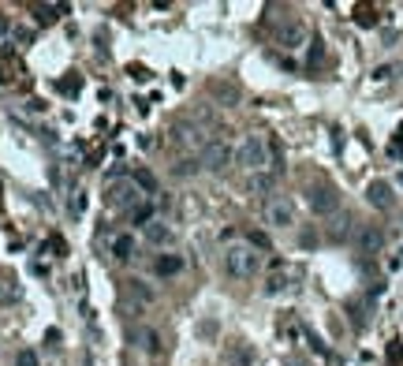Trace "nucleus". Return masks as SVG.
Segmentation results:
<instances>
[{
    "label": "nucleus",
    "mask_w": 403,
    "mask_h": 366,
    "mask_svg": "<svg viewBox=\"0 0 403 366\" xmlns=\"http://www.w3.org/2000/svg\"><path fill=\"white\" fill-rule=\"evenodd\" d=\"M258 266H262V254L254 251V247H246V243L228 247V254H224V269H228V277H235V280H251L254 273H258Z\"/></svg>",
    "instance_id": "1"
},
{
    "label": "nucleus",
    "mask_w": 403,
    "mask_h": 366,
    "mask_svg": "<svg viewBox=\"0 0 403 366\" xmlns=\"http://www.w3.org/2000/svg\"><path fill=\"white\" fill-rule=\"evenodd\" d=\"M235 165H243L246 172H262V168L269 165V142H265L262 135H246L235 150Z\"/></svg>",
    "instance_id": "2"
},
{
    "label": "nucleus",
    "mask_w": 403,
    "mask_h": 366,
    "mask_svg": "<svg viewBox=\"0 0 403 366\" xmlns=\"http://www.w3.org/2000/svg\"><path fill=\"white\" fill-rule=\"evenodd\" d=\"M105 198L113 209H131L135 202L142 198V187L135 183L131 176H116V180H108V187H105Z\"/></svg>",
    "instance_id": "3"
},
{
    "label": "nucleus",
    "mask_w": 403,
    "mask_h": 366,
    "mask_svg": "<svg viewBox=\"0 0 403 366\" xmlns=\"http://www.w3.org/2000/svg\"><path fill=\"white\" fill-rule=\"evenodd\" d=\"M202 165L209 168V172H220V168H228L231 165V146L224 139H209L202 146Z\"/></svg>",
    "instance_id": "4"
},
{
    "label": "nucleus",
    "mask_w": 403,
    "mask_h": 366,
    "mask_svg": "<svg viewBox=\"0 0 403 366\" xmlns=\"http://www.w3.org/2000/svg\"><path fill=\"white\" fill-rule=\"evenodd\" d=\"M265 220H269L273 228H291L295 225V209H291L288 198H269L265 202Z\"/></svg>",
    "instance_id": "5"
},
{
    "label": "nucleus",
    "mask_w": 403,
    "mask_h": 366,
    "mask_svg": "<svg viewBox=\"0 0 403 366\" xmlns=\"http://www.w3.org/2000/svg\"><path fill=\"white\" fill-rule=\"evenodd\" d=\"M355 247L362 254H377L384 247V232L377 225H362V228H355Z\"/></svg>",
    "instance_id": "6"
},
{
    "label": "nucleus",
    "mask_w": 403,
    "mask_h": 366,
    "mask_svg": "<svg viewBox=\"0 0 403 366\" xmlns=\"http://www.w3.org/2000/svg\"><path fill=\"white\" fill-rule=\"evenodd\" d=\"M340 206V198H336V191H332V187H314L310 191V209L314 214H332V209Z\"/></svg>",
    "instance_id": "7"
},
{
    "label": "nucleus",
    "mask_w": 403,
    "mask_h": 366,
    "mask_svg": "<svg viewBox=\"0 0 403 366\" xmlns=\"http://www.w3.org/2000/svg\"><path fill=\"white\" fill-rule=\"evenodd\" d=\"M142 240L150 247H168L172 243V225H165V220H150V225L142 228Z\"/></svg>",
    "instance_id": "8"
},
{
    "label": "nucleus",
    "mask_w": 403,
    "mask_h": 366,
    "mask_svg": "<svg viewBox=\"0 0 403 366\" xmlns=\"http://www.w3.org/2000/svg\"><path fill=\"white\" fill-rule=\"evenodd\" d=\"M277 41H280V45H288V49H295V45H303V41H306V27H303V23H284V27H277Z\"/></svg>",
    "instance_id": "9"
},
{
    "label": "nucleus",
    "mask_w": 403,
    "mask_h": 366,
    "mask_svg": "<svg viewBox=\"0 0 403 366\" xmlns=\"http://www.w3.org/2000/svg\"><path fill=\"white\" fill-rule=\"evenodd\" d=\"M366 198H370V206H377V209H389L392 206V187L384 180H373L370 191H366Z\"/></svg>",
    "instance_id": "10"
},
{
    "label": "nucleus",
    "mask_w": 403,
    "mask_h": 366,
    "mask_svg": "<svg viewBox=\"0 0 403 366\" xmlns=\"http://www.w3.org/2000/svg\"><path fill=\"white\" fill-rule=\"evenodd\" d=\"M179 269H183V258H179V254H161V258L153 262V273L157 277H176Z\"/></svg>",
    "instance_id": "11"
},
{
    "label": "nucleus",
    "mask_w": 403,
    "mask_h": 366,
    "mask_svg": "<svg viewBox=\"0 0 403 366\" xmlns=\"http://www.w3.org/2000/svg\"><path fill=\"white\" fill-rule=\"evenodd\" d=\"M273 183H277V180H273V172H254L251 180H246V191L262 198V194H273Z\"/></svg>",
    "instance_id": "12"
},
{
    "label": "nucleus",
    "mask_w": 403,
    "mask_h": 366,
    "mask_svg": "<svg viewBox=\"0 0 403 366\" xmlns=\"http://www.w3.org/2000/svg\"><path fill=\"white\" fill-rule=\"evenodd\" d=\"M288 280H291L288 269H273V273L265 277V295H280L288 288Z\"/></svg>",
    "instance_id": "13"
},
{
    "label": "nucleus",
    "mask_w": 403,
    "mask_h": 366,
    "mask_svg": "<svg viewBox=\"0 0 403 366\" xmlns=\"http://www.w3.org/2000/svg\"><path fill=\"white\" fill-rule=\"evenodd\" d=\"M113 254L119 262H127L135 254V240H131V236H116V240H113Z\"/></svg>",
    "instance_id": "14"
},
{
    "label": "nucleus",
    "mask_w": 403,
    "mask_h": 366,
    "mask_svg": "<svg viewBox=\"0 0 403 366\" xmlns=\"http://www.w3.org/2000/svg\"><path fill=\"white\" fill-rule=\"evenodd\" d=\"M351 225H355V220H351L347 214H340L336 220H332V240H347V236H351Z\"/></svg>",
    "instance_id": "15"
},
{
    "label": "nucleus",
    "mask_w": 403,
    "mask_h": 366,
    "mask_svg": "<svg viewBox=\"0 0 403 366\" xmlns=\"http://www.w3.org/2000/svg\"><path fill=\"white\" fill-rule=\"evenodd\" d=\"M142 340H146V352H150V355L161 352V336L153 333V329H142Z\"/></svg>",
    "instance_id": "16"
},
{
    "label": "nucleus",
    "mask_w": 403,
    "mask_h": 366,
    "mask_svg": "<svg viewBox=\"0 0 403 366\" xmlns=\"http://www.w3.org/2000/svg\"><path fill=\"white\" fill-rule=\"evenodd\" d=\"M150 220H153V206H150V202H146V206H135V225H150Z\"/></svg>",
    "instance_id": "17"
},
{
    "label": "nucleus",
    "mask_w": 403,
    "mask_h": 366,
    "mask_svg": "<svg viewBox=\"0 0 403 366\" xmlns=\"http://www.w3.org/2000/svg\"><path fill=\"white\" fill-rule=\"evenodd\" d=\"M15 366H41V363H38V352H30V347H23V352L15 355Z\"/></svg>",
    "instance_id": "18"
},
{
    "label": "nucleus",
    "mask_w": 403,
    "mask_h": 366,
    "mask_svg": "<svg viewBox=\"0 0 403 366\" xmlns=\"http://www.w3.org/2000/svg\"><path fill=\"white\" fill-rule=\"evenodd\" d=\"M131 180H135V183H139V187H142V191H153V187H157V183H153V176H150V172H135V176H131Z\"/></svg>",
    "instance_id": "19"
},
{
    "label": "nucleus",
    "mask_w": 403,
    "mask_h": 366,
    "mask_svg": "<svg viewBox=\"0 0 403 366\" xmlns=\"http://www.w3.org/2000/svg\"><path fill=\"white\" fill-rule=\"evenodd\" d=\"M251 243H254V251H258V247H269V240H265L262 232H251Z\"/></svg>",
    "instance_id": "20"
},
{
    "label": "nucleus",
    "mask_w": 403,
    "mask_h": 366,
    "mask_svg": "<svg viewBox=\"0 0 403 366\" xmlns=\"http://www.w3.org/2000/svg\"><path fill=\"white\" fill-rule=\"evenodd\" d=\"M194 172V161H183V165L176 168V176H191Z\"/></svg>",
    "instance_id": "21"
},
{
    "label": "nucleus",
    "mask_w": 403,
    "mask_h": 366,
    "mask_svg": "<svg viewBox=\"0 0 403 366\" xmlns=\"http://www.w3.org/2000/svg\"><path fill=\"white\" fill-rule=\"evenodd\" d=\"M0 27H4V12H0Z\"/></svg>",
    "instance_id": "22"
}]
</instances>
